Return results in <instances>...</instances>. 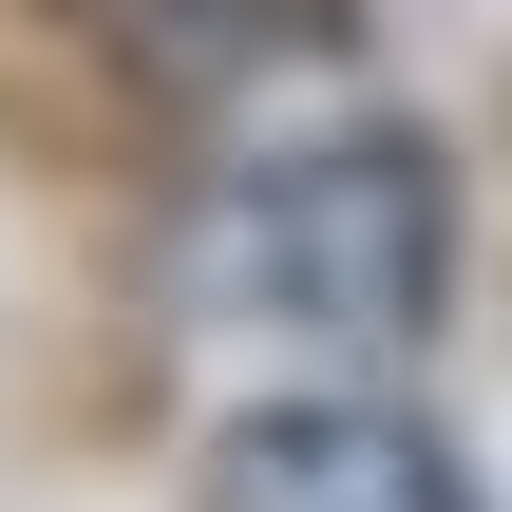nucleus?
<instances>
[{"instance_id":"nucleus-1","label":"nucleus","mask_w":512,"mask_h":512,"mask_svg":"<svg viewBox=\"0 0 512 512\" xmlns=\"http://www.w3.org/2000/svg\"><path fill=\"white\" fill-rule=\"evenodd\" d=\"M171 285H190V323L380 361V342H418V323H437V285H456V171H437L418 133L247 152V171H209V190H190Z\"/></svg>"},{"instance_id":"nucleus-2","label":"nucleus","mask_w":512,"mask_h":512,"mask_svg":"<svg viewBox=\"0 0 512 512\" xmlns=\"http://www.w3.org/2000/svg\"><path fill=\"white\" fill-rule=\"evenodd\" d=\"M209 512H475V475L399 418V399H247Z\"/></svg>"}]
</instances>
